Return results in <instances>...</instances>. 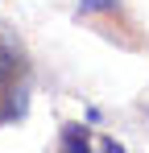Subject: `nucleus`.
I'll use <instances>...</instances> for the list:
<instances>
[{
  "label": "nucleus",
  "mask_w": 149,
  "mask_h": 153,
  "mask_svg": "<svg viewBox=\"0 0 149 153\" xmlns=\"http://www.w3.org/2000/svg\"><path fill=\"white\" fill-rule=\"evenodd\" d=\"M25 108V50L0 29V120L21 116Z\"/></svg>",
  "instance_id": "obj_1"
},
{
  "label": "nucleus",
  "mask_w": 149,
  "mask_h": 153,
  "mask_svg": "<svg viewBox=\"0 0 149 153\" xmlns=\"http://www.w3.org/2000/svg\"><path fill=\"white\" fill-rule=\"evenodd\" d=\"M62 153H91V149H87V132H83V128H66Z\"/></svg>",
  "instance_id": "obj_2"
}]
</instances>
